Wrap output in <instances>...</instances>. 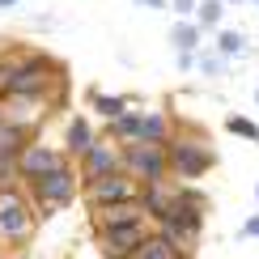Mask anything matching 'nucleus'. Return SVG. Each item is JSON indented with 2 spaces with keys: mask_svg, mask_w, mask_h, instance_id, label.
Here are the masks:
<instances>
[{
  "mask_svg": "<svg viewBox=\"0 0 259 259\" xmlns=\"http://www.w3.org/2000/svg\"><path fill=\"white\" fill-rule=\"evenodd\" d=\"M81 170H77V161H64V166H56L51 175H42L34 183H26V191H30V200L38 204L42 212H60V208H68L72 200L81 196Z\"/></svg>",
  "mask_w": 259,
  "mask_h": 259,
  "instance_id": "nucleus-4",
  "label": "nucleus"
},
{
  "mask_svg": "<svg viewBox=\"0 0 259 259\" xmlns=\"http://www.w3.org/2000/svg\"><path fill=\"white\" fill-rule=\"evenodd\" d=\"M221 17H225V0H200L196 5V26L208 34V30H221Z\"/></svg>",
  "mask_w": 259,
  "mask_h": 259,
  "instance_id": "nucleus-21",
  "label": "nucleus"
},
{
  "mask_svg": "<svg viewBox=\"0 0 259 259\" xmlns=\"http://www.w3.org/2000/svg\"><path fill=\"white\" fill-rule=\"evenodd\" d=\"M204 212H208V196L196 191V187H187V183H179L170 212L157 217L153 225L166 234L170 242H179V251L191 259V255H196V242H200V230H204Z\"/></svg>",
  "mask_w": 259,
  "mask_h": 259,
  "instance_id": "nucleus-2",
  "label": "nucleus"
},
{
  "mask_svg": "<svg viewBox=\"0 0 259 259\" xmlns=\"http://www.w3.org/2000/svg\"><path fill=\"white\" fill-rule=\"evenodd\" d=\"M64 77V64L47 51H9L0 56V98H47Z\"/></svg>",
  "mask_w": 259,
  "mask_h": 259,
  "instance_id": "nucleus-1",
  "label": "nucleus"
},
{
  "mask_svg": "<svg viewBox=\"0 0 259 259\" xmlns=\"http://www.w3.org/2000/svg\"><path fill=\"white\" fill-rule=\"evenodd\" d=\"M5 119H9V102L0 98V123H5Z\"/></svg>",
  "mask_w": 259,
  "mask_h": 259,
  "instance_id": "nucleus-27",
  "label": "nucleus"
},
{
  "mask_svg": "<svg viewBox=\"0 0 259 259\" xmlns=\"http://www.w3.org/2000/svg\"><path fill=\"white\" fill-rule=\"evenodd\" d=\"M255 200H259V183H255Z\"/></svg>",
  "mask_w": 259,
  "mask_h": 259,
  "instance_id": "nucleus-31",
  "label": "nucleus"
},
{
  "mask_svg": "<svg viewBox=\"0 0 259 259\" xmlns=\"http://www.w3.org/2000/svg\"><path fill=\"white\" fill-rule=\"evenodd\" d=\"M119 259H187V255L179 251V242H170L166 234H161L157 225H153V234H149V238L140 242L132 255H119Z\"/></svg>",
  "mask_w": 259,
  "mask_h": 259,
  "instance_id": "nucleus-15",
  "label": "nucleus"
},
{
  "mask_svg": "<svg viewBox=\"0 0 259 259\" xmlns=\"http://www.w3.org/2000/svg\"><path fill=\"white\" fill-rule=\"evenodd\" d=\"M68 161V153H64V145H47V140H30L26 149H21V157H17V179H21V187L26 183H34L42 175H51L56 166H64Z\"/></svg>",
  "mask_w": 259,
  "mask_h": 259,
  "instance_id": "nucleus-8",
  "label": "nucleus"
},
{
  "mask_svg": "<svg viewBox=\"0 0 259 259\" xmlns=\"http://www.w3.org/2000/svg\"><path fill=\"white\" fill-rule=\"evenodd\" d=\"M140 9H170V0H136Z\"/></svg>",
  "mask_w": 259,
  "mask_h": 259,
  "instance_id": "nucleus-26",
  "label": "nucleus"
},
{
  "mask_svg": "<svg viewBox=\"0 0 259 259\" xmlns=\"http://www.w3.org/2000/svg\"><path fill=\"white\" fill-rule=\"evenodd\" d=\"M251 5H255V13H259V0H251Z\"/></svg>",
  "mask_w": 259,
  "mask_h": 259,
  "instance_id": "nucleus-30",
  "label": "nucleus"
},
{
  "mask_svg": "<svg viewBox=\"0 0 259 259\" xmlns=\"http://www.w3.org/2000/svg\"><path fill=\"white\" fill-rule=\"evenodd\" d=\"M13 5H21V0H0V13H5V9H13Z\"/></svg>",
  "mask_w": 259,
  "mask_h": 259,
  "instance_id": "nucleus-28",
  "label": "nucleus"
},
{
  "mask_svg": "<svg viewBox=\"0 0 259 259\" xmlns=\"http://www.w3.org/2000/svg\"><path fill=\"white\" fill-rule=\"evenodd\" d=\"M94 230H106V225H127V221H145V204L140 200H123V204H106V208H94Z\"/></svg>",
  "mask_w": 259,
  "mask_h": 259,
  "instance_id": "nucleus-12",
  "label": "nucleus"
},
{
  "mask_svg": "<svg viewBox=\"0 0 259 259\" xmlns=\"http://www.w3.org/2000/svg\"><path fill=\"white\" fill-rule=\"evenodd\" d=\"M170 136H175V119L166 111H145L136 140H145V145H170Z\"/></svg>",
  "mask_w": 259,
  "mask_h": 259,
  "instance_id": "nucleus-16",
  "label": "nucleus"
},
{
  "mask_svg": "<svg viewBox=\"0 0 259 259\" xmlns=\"http://www.w3.org/2000/svg\"><path fill=\"white\" fill-rule=\"evenodd\" d=\"M242 238H259V212H255V217H246V221H242Z\"/></svg>",
  "mask_w": 259,
  "mask_h": 259,
  "instance_id": "nucleus-25",
  "label": "nucleus"
},
{
  "mask_svg": "<svg viewBox=\"0 0 259 259\" xmlns=\"http://www.w3.org/2000/svg\"><path fill=\"white\" fill-rule=\"evenodd\" d=\"M123 166V157H119V145L115 140H94L90 145V153H85L77 161V170H81V183H94V179H102V175H111V170H119Z\"/></svg>",
  "mask_w": 259,
  "mask_h": 259,
  "instance_id": "nucleus-10",
  "label": "nucleus"
},
{
  "mask_svg": "<svg viewBox=\"0 0 259 259\" xmlns=\"http://www.w3.org/2000/svg\"><path fill=\"white\" fill-rule=\"evenodd\" d=\"M196 5H200V0H170L175 17H196Z\"/></svg>",
  "mask_w": 259,
  "mask_h": 259,
  "instance_id": "nucleus-23",
  "label": "nucleus"
},
{
  "mask_svg": "<svg viewBox=\"0 0 259 259\" xmlns=\"http://www.w3.org/2000/svg\"><path fill=\"white\" fill-rule=\"evenodd\" d=\"M98 234V251L106 259H119V255H132L140 242L153 234V221H127V225H106V230H94Z\"/></svg>",
  "mask_w": 259,
  "mask_h": 259,
  "instance_id": "nucleus-9",
  "label": "nucleus"
},
{
  "mask_svg": "<svg viewBox=\"0 0 259 259\" xmlns=\"http://www.w3.org/2000/svg\"><path fill=\"white\" fill-rule=\"evenodd\" d=\"M119 157H123V170H127V175L140 179V187L175 179V175H170V153H166V145H145V140H132V145H119Z\"/></svg>",
  "mask_w": 259,
  "mask_h": 259,
  "instance_id": "nucleus-6",
  "label": "nucleus"
},
{
  "mask_svg": "<svg viewBox=\"0 0 259 259\" xmlns=\"http://www.w3.org/2000/svg\"><path fill=\"white\" fill-rule=\"evenodd\" d=\"M140 179H132L127 170H111V175H102V179H94V183H85L81 187V200H85V208H106V204H123V200H140Z\"/></svg>",
  "mask_w": 259,
  "mask_h": 259,
  "instance_id": "nucleus-7",
  "label": "nucleus"
},
{
  "mask_svg": "<svg viewBox=\"0 0 259 259\" xmlns=\"http://www.w3.org/2000/svg\"><path fill=\"white\" fill-rule=\"evenodd\" d=\"M175 191H179V183H175V179H166V183H149V187L140 191V204H145L149 221H157V217H166V212H170V204H175Z\"/></svg>",
  "mask_w": 259,
  "mask_h": 259,
  "instance_id": "nucleus-13",
  "label": "nucleus"
},
{
  "mask_svg": "<svg viewBox=\"0 0 259 259\" xmlns=\"http://www.w3.org/2000/svg\"><path fill=\"white\" fill-rule=\"evenodd\" d=\"M225 5H242V0H225Z\"/></svg>",
  "mask_w": 259,
  "mask_h": 259,
  "instance_id": "nucleus-29",
  "label": "nucleus"
},
{
  "mask_svg": "<svg viewBox=\"0 0 259 259\" xmlns=\"http://www.w3.org/2000/svg\"><path fill=\"white\" fill-rule=\"evenodd\" d=\"M34 234V200L30 191L0 187V242H26Z\"/></svg>",
  "mask_w": 259,
  "mask_h": 259,
  "instance_id": "nucleus-5",
  "label": "nucleus"
},
{
  "mask_svg": "<svg viewBox=\"0 0 259 259\" xmlns=\"http://www.w3.org/2000/svg\"><path fill=\"white\" fill-rule=\"evenodd\" d=\"M225 132H230V136H242V140H255V145H259V123L246 119V115H230V119H225Z\"/></svg>",
  "mask_w": 259,
  "mask_h": 259,
  "instance_id": "nucleus-22",
  "label": "nucleus"
},
{
  "mask_svg": "<svg viewBox=\"0 0 259 259\" xmlns=\"http://www.w3.org/2000/svg\"><path fill=\"white\" fill-rule=\"evenodd\" d=\"M212 47L221 51L225 60H238V56H246V38H242V30H217V38H212Z\"/></svg>",
  "mask_w": 259,
  "mask_h": 259,
  "instance_id": "nucleus-19",
  "label": "nucleus"
},
{
  "mask_svg": "<svg viewBox=\"0 0 259 259\" xmlns=\"http://www.w3.org/2000/svg\"><path fill=\"white\" fill-rule=\"evenodd\" d=\"M94 140H98V132H94V123L85 119V115H72V119L64 123V153H68V161H81L90 153Z\"/></svg>",
  "mask_w": 259,
  "mask_h": 259,
  "instance_id": "nucleus-11",
  "label": "nucleus"
},
{
  "mask_svg": "<svg viewBox=\"0 0 259 259\" xmlns=\"http://www.w3.org/2000/svg\"><path fill=\"white\" fill-rule=\"evenodd\" d=\"M255 102H259V94H255Z\"/></svg>",
  "mask_w": 259,
  "mask_h": 259,
  "instance_id": "nucleus-32",
  "label": "nucleus"
},
{
  "mask_svg": "<svg viewBox=\"0 0 259 259\" xmlns=\"http://www.w3.org/2000/svg\"><path fill=\"white\" fill-rule=\"evenodd\" d=\"M166 153H170V175H175L179 183H196V179H204L212 166H217V153H212V145L200 136V127H187V132L175 127Z\"/></svg>",
  "mask_w": 259,
  "mask_h": 259,
  "instance_id": "nucleus-3",
  "label": "nucleus"
},
{
  "mask_svg": "<svg viewBox=\"0 0 259 259\" xmlns=\"http://www.w3.org/2000/svg\"><path fill=\"white\" fill-rule=\"evenodd\" d=\"M175 64H179L183 72H187V68H196V51H175Z\"/></svg>",
  "mask_w": 259,
  "mask_h": 259,
  "instance_id": "nucleus-24",
  "label": "nucleus"
},
{
  "mask_svg": "<svg viewBox=\"0 0 259 259\" xmlns=\"http://www.w3.org/2000/svg\"><path fill=\"white\" fill-rule=\"evenodd\" d=\"M196 68L204 77H225V72H230V60H225L217 47H200L196 51Z\"/></svg>",
  "mask_w": 259,
  "mask_h": 259,
  "instance_id": "nucleus-20",
  "label": "nucleus"
},
{
  "mask_svg": "<svg viewBox=\"0 0 259 259\" xmlns=\"http://www.w3.org/2000/svg\"><path fill=\"white\" fill-rule=\"evenodd\" d=\"M85 98H90V111L98 115L102 123H111V119H119L123 111H132V98H127V94H106V90H98V85H94Z\"/></svg>",
  "mask_w": 259,
  "mask_h": 259,
  "instance_id": "nucleus-14",
  "label": "nucleus"
},
{
  "mask_svg": "<svg viewBox=\"0 0 259 259\" xmlns=\"http://www.w3.org/2000/svg\"><path fill=\"white\" fill-rule=\"evenodd\" d=\"M170 42H175V51H200L204 47V30L196 26V17H179L175 26H170Z\"/></svg>",
  "mask_w": 259,
  "mask_h": 259,
  "instance_id": "nucleus-18",
  "label": "nucleus"
},
{
  "mask_svg": "<svg viewBox=\"0 0 259 259\" xmlns=\"http://www.w3.org/2000/svg\"><path fill=\"white\" fill-rule=\"evenodd\" d=\"M140 119H145V111H140V106L123 111L119 119H111V123H106V140H115V145H132V140L140 136Z\"/></svg>",
  "mask_w": 259,
  "mask_h": 259,
  "instance_id": "nucleus-17",
  "label": "nucleus"
}]
</instances>
